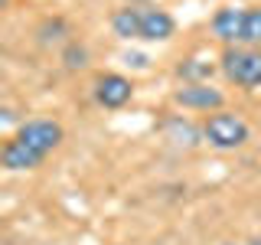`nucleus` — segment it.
Returning a JSON list of instances; mask_svg holds the SVG:
<instances>
[{"instance_id": "nucleus-14", "label": "nucleus", "mask_w": 261, "mask_h": 245, "mask_svg": "<svg viewBox=\"0 0 261 245\" xmlns=\"http://www.w3.org/2000/svg\"><path fill=\"white\" fill-rule=\"evenodd\" d=\"M130 65H137V69H147V56H127Z\"/></svg>"}, {"instance_id": "nucleus-11", "label": "nucleus", "mask_w": 261, "mask_h": 245, "mask_svg": "<svg viewBox=\"0 0 261 245\" xmlns=\"http://www.w3.org/2000/svg\"><path fill=\"white\" fill-rule=\"evenodd\" d=\"M212 72H216V65L209 59H183L176 65V76L183 79V85H202L212 79Z\"/></svg>"}, {"instance_id": "nucleus-1", "label": "nucleus", "mask_w": 261, "mask_h": 245, "mask_svg": "<svg viewBox=\"0 0 261 245\" xmlns=\"http://www.w3.org/2000/svg\"><path fill=\"white\" fill-rule=\"evenodd\" d=\"M202 137L209 141V147H216V151H239V147L248 144L251 131L245 125L242 114L235 111H212L206 121H202Z\"/></svg>"}, {"instance_id": "nucleus-15", "label": "nucleus", "mask_w": 261, "mask_h": 245, "mask_svg": "<svg viewBox=\"0 0 261 245\" xmlns=\"http://www.w3.org/2000/svg\"><path fill=\"white\" fill-rule=\"evenodd\" d=\"M4 4H7V0H0V7H4Z\"/></svg>"}, {"instance_id": "nucleus-5", "label": "nucleus", "mask_w": 261, "mask_h": 245, "mask_svg": "<svg viewBox=\"0 0 261 245\" xmlns=\"http://www.w3.org/2000/svg\"><path fill=\"white\" fill-rule=\"evenodd\" d=\"M173 102L179 105V108L186 111H222L225 105V95L219 92V88H212L209 82H202V85H183L173 92Z\"/></svg>"}, {"instance_id": "nucleus-6", "label": "nucleus", "mask_w": 261, "mask_h": 245, "mask_svg": "<svg viewBox=\"0 0 261 245\" xmlns=\"http://www.w3.org/2000/svg\"><path fill=\"white\" fill-rule=\"evenodd\" d=\"M43 160H46L43 154H36L33 147H27L20 137H10V141L0 144V167L4 170H13V174H20V170H36Z\"/></svg>"}, {"instance_id": "nucleus-13", "label": "nucleus", "mask_w": 261, "mask_h": 245, "mask_svg": "<svg viewBox=\"0 0 261 245\" xmlns=\"http://www.w3.org/2000/svg\"><path fill=\"white\" fill-rule=\"evenodd\" d=\"M13 121H16V114L10 108H0V128H4V125H13Z\"/></svg>"}, {"instance_id": "nucleus-8", "label": "nucleus", "mask_w": 261, "mask_h": 245, "mask_svg": "<svg viewBox=\"0 0 261 245\" xmlns=\"http://www.w3.org/2000/svg\"><path fill=\"white\" fill-rule=\"evenodd\" d=\"M212 36L225 46H239V27H242V10L239 7H222L212 16Z\"/></svg>"}, {"instance_id": "nucleus-2", "label": "nucleus", "mask_w": 261, "mask_h": 245, "mask_svg": "<svg viewBox=\"0 0 261 245\" xmlns=\"http://www.w3.org/2000/svg\"><path fill=\"white\" fill-rule=\"evenodd\" d=\"M219 69L232 85L258 88L261 85V46H225Z\"/></svg>"}, {"instance_id": "nucleus-12", "label": "nucleus", "mask_w": 261, "mask_h": 245, "mask_svg": "<svg viewBox=\"0 0 261 245\" xmlns=\"http://www.w3.org/2000/svg\"><path fill=\"white\" fill-rule=\"evenodd\" d=\"M65 65H69V69H82V65H85V59H88V53H85V46H75L72 43L69 49H65Z\"/></svg>"}, {"instance_id": "nucleus-9", "label": "nucleus", "mask_w": 261, "mask_h": 245, "mask_svg": "<svg viewBox=\"0 0 261 245\" xmlns=\"http://www.w3.org/2000/svg\"><path fill=\"white\" fill-rule=\"evenodd\" d=\"M111 30L118 39H141V7H121L111 13Z\"/></svg>"}, {"instance_id": "nucleus-10", "label": "nucleus", "mask_w": 261, "mask_h": 245, "mask_svg": "<svg viewBox=\"0 0 261 245\" xmlns=\"http://www.w3.org/2000/svg\"><path fill=\"white\" fill-rule=\"evenodd\" d=\"M239 46H261V7H242Z\"/></svg>"}, {"instance_id": "nucleus-7", "label": "nucleus", "mask_w": 261, "mask_h": 245, "mask_svg": "<svg viewBox=\"0 0 261 245\" xmlns=\"http://www.w3.org/2000/svg\"><path fill=\"white\" fill-rule=\"evenodd\" d=\"M176 33V20L160 7H141V39L147 43H167Z\"/></svg>"}, {"instance_id": "nucleus-4", "label": "nucleus", "mask_w": 261, "mask_h": 245, "mask_svg": "<svg viewBox=\"0 0 261 245\" xmlns=\"http://www.w3.org/2000/svg\"><path fill=\"white\" fill-rule=\"evenodd\" d=\"M130 98H134V85H130L127 76H121V72H101L95 79V102L101 108H124Z\"/></svg>"}, {"instance_id": "nucleus-3", "label": "nucleus", "mask_w": 261, "mask_h": 245, "mask_svg": "<svg viewBox=\"0 0 261 245\" xmlns=\"http://www.w3.org/2000/svg\"><path fill=\"white\" fill-rule=\"evenodd\" d=\"M13 137H20L27 147H33L36 154L49 157V154L65 141V131H62L59 121H53V118H30V121H23V125L16 128Z\"/></svg>"}]
</instances>
